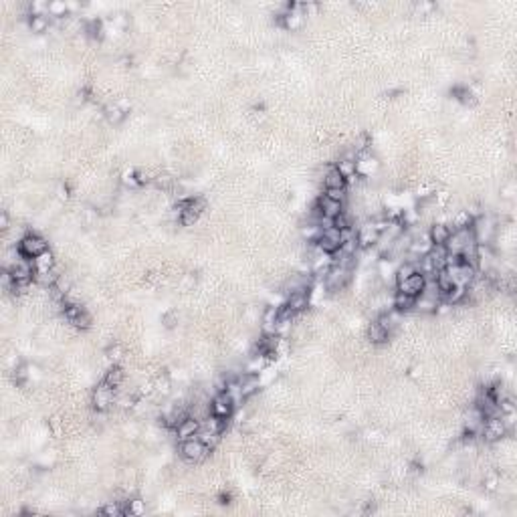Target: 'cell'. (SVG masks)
<instances>
[{
  "label": "cell",
  "instance_id": "cell-1",
  "mask_svg": "<svg viewBox=\"0 0 517 517\" xmlns=\"http://www.w3.org/2000/svg\"><path fill=\"white\" fill-rule=\"evenodd\" d=\"M180 452H182V456H184L186 460L198 462V460L206 458V454H208V446H206L198 436H190V438L182 440Z\"/></svg>",
  "mask_w": 517,
  "mask_h": 517
},
{
  "label": "cell",
  "instance_id": "cell-2",
  "mask_svg": "<svg viewBox=\"0 0 517 517\" xmlns=\"http://www.w3.org/2000/svg\"><path fill=\"white\" fill-rule=\"evenodd\" d=\"M114 386H110L106 380L103 382H99L97 386H95V390H93V396H91V402H93V408L97 410V412H103V410H108L110 406H112V402H114Z\"/></svg>",
  "mask_w": 517,
  "mask_h": 517
},
{
  "label": "cell",
  "instance_id": "cell-3",
  "mask_svg": "<svg viewBox=\"0 0 517 517\" xmlns=\"http://www.w3.org/2000/svg\"><path fill=\"white\" fill-rule=\"evenodd\" d=\"M232 410H234V402H232V398H230V394H228L226 390H220V392L212 398V402H210L212 416H218V418H222V420L230 418Z\"/></svg>",
  "mask_w": 517,
  "mask_h": 517
},
{
  "label": "cell",
  "instance_id": "cell-4",
  "mask_svg": "<svg viewBox=\"0 0 517 517\" xmlns=\"http://www.w3.org/2000/svg\"><path fill=\"white\" fill-rule=\"evenodd\" d=\"M18 250H20L24 256L34 258V256H38L40 252L46 250V240H44L42 236H38V234H32V232H30V234H24V236L20 238Z\"/></svg>",
  "mask_w": 517,
  "mask_h": 517
},
{
  "label": "cell",
  "instance_id": "cell-5",
  "mask_svg": "<svg viewBox=\"0 0 517 517\" xmlns=\"http://www.w3.org/2000/svg\"><path fill=\"white\" fill-rule=\"evenodd\" d=\"M316 246H318L320 250L328 252V254H334V252L342 246V230H340V228H336V226H332V228L324 230V232H322V236L316 240Z\"/></svg>",
  "mask_w": 517,
  "mask_h": 517
},
{
  "label": "cell",
  "instance_id": "cell-6",
  "mask_svg": "<svg viewBox=\"0 0 517 517\" xmlns=\"http://www.w3.org/2000/svg\"><path fill=\"white\" fill-rule=\"evenodd\" d=\"M507 424L503 422L501 416H489L483 420V428H481V434L485 436L487 442H493V440H499L501 436H505L507 432Z\"/></svg>",
  "mask_w": 517,
  "mask_h": 517
},
{
  "label": "cell",
  "instance_id": "cell-7",
  "mask_svg": "<svg viewBox=\"0 0 517 517\" xmlns=\"http://www.w3.org/2000/svg\"><path fill=\"white\" fill-rule=\"evenodd\" d=\"M350 275H352V271H350L348 267L332 265L330 271H328V275H326V285H328L330 289L338 291V289H342V287L350 281Z\"/></svg>",
  "mask_w": 517,
  "mask_h": 517
},
{
  "label": "cell",
  "instance_id": "cell-8",
  "mask_svg": "<svg viewBox=\"0 0 517 517\" xmlns=\"http://www.w3.org/2000/svg\"><path fill=\"white\" fill-rule=\"evenodd\" d=\"M424 275L422 273H414V275H410L408 279H404L402 283H396V291H402V293H406V295H412V297H418L420 293H422V289H424Z\"/></svg>",
  "mask_w": 517,
  "mask_h": 517
},
{
  "label": "cell",
  "instance_id": "cell-9",
  "mask_svg": "<svg viewBox=\"0 0 517 517\" xmlns=\"http://www.w3.org/2000/svg\"><path fill=\"white\" fill-rule=\"evenodd\" d=\"M378 236H380V232H378L374 220L362 224L360 230H358V236H356V238H358V246H360V248H372V246L378 242Z\"/></svg>",
  "mask_w": 517,
  "mask_h": 517
},
{
  "label": "cell",
  "instance_id": "cell-10",
  "mask_svg": "<svg viewBox=\"0 0 517 517\" xmlns=\"http://www.w3.org/2000/svg\"><path fill=\"white\" fill-rule=\"evenodd\" d=\"M285 305L291 309L293 314H299V312H303V309L309 305V291H307V289H297V291H291V293L287 295V301H285Z\"/></svg>",
  "mask_w": 517,
  "mask_h": 517
},
{
  "label": "cell",
  "instance_id": "cell-11",
  "mask_svg": "<svg viewBox=\"0 0 517 517\" xmlns=\"http://www.w3.org/2000/svg\"><path fill=\"white\" fill-rule=\"evenodd\" d=\"M318 210H320L322 216L336 218L338 214L344 212V204H342V202H336V200H332V198H328V196L324 194V196H320V200H318Z\"/></svg>",
  "mask_w": 517,
  "mask_h": 517
},
{
  "label": "cell",
  "instance_id": "cell-12",
  "mask_svg": "<svg viewBox=\"0 0 517 517\" xmlns=\"http://www.w3.org/2000/svg\"><path fill=\"white\" fill-rule=\"evenodd\" d=\"M376 168H378V160L366 152L356 158V174H360V176H372L376 172Z\"/></svg>",
  "mask_w": 517,
  "mask_h": 517
},
{
  "label": "cell",
  "instance_id": "cell-13",
  "mask_svg": "<svg viewBox=\"0 0 517 517\" xmlns=\"http://www.w3.org/2000/svg\"><path fill=\"white\" fill-rule=\"evenodd\" d=\"M198 430H200V422H198L196 416H186V418L176 426V434H178L180 440H186V438H190V436H196Z\"/></svg>",
  "mask_w": 517,
  "mask_h": 517
},
{
  "label": "cell",
  "instance_id": "cell-14",
  "mask_svg": "<svg viewBox=\"0 0 517 517\" xmlns=\"http://www.w3.org/2000/svg\"><path fill=\"white\" fill-rule=\"evenodd\" d=\"M32 263H34L36 273H46V271H53V267H55V256H53V252L46 248L44 252H40L38 256L32 258Z\"/></svg>",
  "mask_w": 517,
  "mask_h": 517
},
{
  "label": "cell",
  "instance_id": "cell-15",
  "mask_svg": "<svg viewBox=\"0 0 517 517\" xmlns=\"http://www.w3.org/2000/svg\"><path fill=\"white\" fill-rule=\"evenodd\" d=\"M448 236H450V228H448V224H444V222H436V224H432L430 230H428V238H430L432 244H444Z\"/></svg>",
  "mask_w": 517,
  "mask_h": 517
},
{
  "label": "cell",
  "instance_id": "cell-16",
  "mask_svg": "<svg viewBox=\"0 0 517 517\" xmlns=\"http://www.w3.org/2000/svg\"><path fill=\"white\" fill-rule=\"evenodd\" d=\"M238 382H240V392H242V396H244V398H248L250 394H254V392H256V388H258V384H261L254 374L238 376Z\"/></svg>",
  "mask_w": 517,
  "mask_h": 517
},
{
  "label": "cell",
  "instance_id": "cell-17",
  "mask_svg": "<svg viewBox=\"0 0 517 517\" xmlns=\"http://www.w3.org/2000/svg\"><path fill=\"white\" fill-rule=\"evenodd\" d=\"M414 303H416V297L406 295V293H402V291H396V295H394V307H396V312L404 314V312H408V309L414 307Z\"/></svg>",
  "mask_w": 517,
  "mask_h": 517
},
{
  "label": "cell",
  "instance_id": "cell-18",
  "mask_svg": "<svg viewBox=\"0 0 517 517\" xmlns=\"http://www.w3.org/2000/svg\"><path fill=\"white\" fill-rule=\"evenodd\" d=\"M50 16L48 14H28V26L32 32H44L48 30Z\"/></svg>",
  "mask_w": 517,
  "mask_h": 517
},
{
  "label": "cell",
  "instance_id": "cell-19",
  "mask_svg": "<svg viewBox=\"0 0 517 517\" xmlns=\"http://www.w3.org/2000/svg\"><path fill=\"white\" fill-rule=\"evenodd\" d=\"M324 184H326V188H346V178L338 172V168L334 166V168H330L328 170V174H326V178H324Z\"/></svg>",
  "mask_w": 517,
  "mask_h": 517
},
{
  "label": "cell",
  "instance_id": "cell-20",
  "mask_svg": "<svg viewBox=\"0 0 517 517\" xmlns=\"http://www.w3.org/2000/svg\"><path fill=\"white\" fill-rule=\"evenodd\" d=\"M416 271H418V269H416V263H414V261H404V263L396 269V273H394V275H396V283H402L404 279H408L410 275H414Z\"/></svg>",
  "mask_w": 517,
  "mask_h": 517
},
{
  "label": "cell",
  "instance_id": "cell-21",
  "mask_svg": "<svg viewBox=\"0 0 517 517\" xmlns=\"http://www.w3.org/2000/svg\"><path fill=\"white\" fill-rule=\"evenodd\" d=\"M196 436H198L206 446H208V448H212V446H216V444L220 442V432H212V430H206V428H200Z\"/></svg>",
  "mask_w": 517,
  "mask_h": 517
},
{
  "label": "cell",
  "instance_id": "cell-22",
  "mask_svg": "<svg viewBox=\"0 0 517 517\" xmlns=\"http://www.w3.org/2000/svg\"><path fill=\"white\" fill-rule=\"evenodd\" d=\"M336 168H338V172L346 178V182H348L350 178H354V176H356V162H354V160H346V158H342V160L336 164Z\"/></svg>",
  "mask_w": 517,
  "mask_h": 517
},
{
  "label": "cell",
  "instance_id": "cell-23",
  "mask_svg": "<svg viewBox=\"0 0 517 517\" xmlns=\"http://www.w3.org/2000/svg\"><path fill=\"white\" fill-rule=\"evenodd\" d=\"M267 366V358L265 356H252L250 362L246 364V374H261Z\"/></svg>",
  "mask_w": 517,
  "mask_h": 517
},
{
  "label": "cell",
  "instance_id": "cell-24",
  "mask_svg": "<svg viewBox=\"0 0 517 517\" xmlns=\"http://www.w3.org/2000/svg\"><path fill=\"white\" fill-rule=\"evenodd\" d=\"M106 380L110 386H114V388H118V386H122V382H124V370L120 368V366H114V368H110L108 370V374H106Z\"/></svg>",
  "mask_w": 517,
  "mask_h": 517
},
{
  "label": "cell",
  "instance_id": "cell-25",
  "mask_svg": "<svg viewBox=\"0 0 517 517\" xmlns=\"http://www.w3.org/2000/svg\"><path fill=\"white\" fill-rule=\"evenodd\" d=\"M368 338H370V342H374V344H382V342H386L388 340V332L384 330V328H380L376 322L368 328Z\"/></svg>",
  "mask_w": 517,
  "mask_h": 517
},
{
  "label": "cell",
  "instance_id": "cell-26",
  "mask_svg": "<svg viewBox=\"0 0 517 517\" xmlns=\"http://www.w3.org/2000/svg\"><path fill=\"white\" fill-rule=\"evenodd\" d=\"M464 295H467V287H462V285H452L442 297L446 299V303H456V301H460Z\"/></svg>",
  "mask_w": 517,
  "mask_h": 517
},
{
  "label": "cell",
  "instance_id": "cell-27",
  "mask_svg": "<svg viewBox=\"0 0 517 517\" xmlns=\"http://www.w3.org/2000/svg\"><path fill=\"white\" fill-rule=\"evenodd\" d=\"M67 10H69V6H67V2H63V0H53V2H48V16H65L67 14Z\"/></svg>",
  "mask_w": 517,
  "mask_h": 517
},
{
  "label": "cell",
  "instance_id": "cell-28",
  "mask_svg": "<svg viewBox=\"0 0 517 517\" xmlns=\"http://www.w3.org/2000/svg\"><path fill=\"white\" fill-rule=\"evenodd\" d=\"M471 222H473L471 212H469V210H460V212L454 216L452 226H454V228H462V226H471Z\"/></svg>",
  "mask_w": 517,
  "mask_h": 517
},
{
  "label": "cell",
  "instance_id": "cell-29",
  "mask_svg": "<svg viewBox=\"0 0 517 517\" xmlns=\"http://www.w3.org/2000/svg\"><path fill=\"white\" fill-rule=\"evenodd\" d=\"M322 232H324V230H322V228H320L316 222H314V224H309V226H303V228H301V234H303L307 240H318V238L322 236Z\"/></svg>",
  "mask_w": 517,
  "mask_h": 517
},
{
  "label": "cell",
  "instance_id": "cell-30",
  "mask_svg": "<svg viewBox=\"0 0 517 517\" xmlns=\"http://www.w3.org/2000/svg\"><path fill=\"white\" fill-rule=\"evenodd\" d=\"M106 116H108V120H110L112 124H120L126 114H124V110H120L118 106H110V108L106 110Z\"/></svg>",
  "mask_w": 517,
  "mask_h": 517
},
{
  "label": "cell",
  "instance_id": "cell-31",
  "mask_svg": "<svg viewBox=\"0 0 517 517\" xmlns=\"http://www.w3.org/2000/svg\"><path fill=\"white\" fill-rule=\"evenodd\" d=\"M128 511H130L132 515H144V513H146V501H142V499H132V501L128 503Z\"/></svg>",
  "mask_w": 517,
  "mask_h": 517
},
{
  "label": "cell",
  "instance_id": "cell-32",
  "mask_svg": "<svg viewBox=\"0 0 517 517\" xmlns=\"http://www.w3.org/2000/svg\"><path fill=\"white\" fill-rule=\"evenodd\" d=\"M326 196L336 202H346V188H326Z\"/></svg>",
  "mask_w": 517,
  "mask_h": 517
},
{
  "label": "cell",
  "instance_id": "cell-33",
  "mask_svg": "<svg viewBox=\"0 0 517 517\" xmlns=\"http://www.w3.org/2000/svg\"><path fill=\"white\" fill-rule=\"evenodd\" d=\"M101 513H103V515H122V513H124V509H122L118 503H114V501H112V503H106V505H103Z\"/></svg>",
  "mask_w": 517,
  "mask_h": 517
},
{
  "label": "cell",
  "instance_id": "cell-34",
  "mask_svg": "<svg viewBox=\"0 0 517 517\" xmlns=\"http://www.w3.org/2000/svg\"><path fill=\"white\" fill-rule=\"evenodd\" d=\"M71 324H73L75 328H81V330H85V328H89V324H91V318H89V314H87V312H83V314H81L77 320H73Z\"/></svg>",
  "mask_w": 517,
  "mask_h": 517
},
{
  "label": "cell",
  "instance_id": "cell-35",
  "mask_svg": "<svg viewBox=\"0 0 517 517\" xmlns=\"http://www.w3.org/2000/svg\"><path fill=\"white\" fill-rule=\"evenodd\" d=\"M334 226H336V228H340V230H344V228H350V220H348L346 212H342V214H338V216L334 218Z\"/></svg>",
  "mask_w": 517,
  "mask_h": 517
},
{
  "label": "cell",
  "instance_id": "cell-36",
  "mask_svg": "<svg viewBox=\"0 0 517 517\" xmlns=\"http://www.w3.org/2000/svg\"><path fill=\"white\" fill-rule=\"evenodd\" d=\"M380 275L382 277H390L392 275V263L390 261H382L380 263Z\"/></svg>",
  "mask_w": 517,
  "mask_h": 517
},
{
  "label": "cell",
  "instance_id": "cell-37",
  "mask_svg": "<svg viewBox=\"0 0 517 517\" xmlns=\"http://www.w3.org/2000/svg\"><path fill=\"white\" fill-rule=\"evenodd\" d=\"M8 226H10L8 212H6V210H2V212H0V228H2V230H8Z\"/></svg>",
  "mask_w": 517,
  "mask_h": 517
},
{
  "label": "cell",
  "instance_id": "cell-38",
  "mask_svg": "<svg viewBox=\"0 0 517 517\" xmlns=\"http://www.w3.org/2000/svg\"><path fill=\"white\" fill-rule=\"evenodd\" d=\"M156 388H158V390H160L162 394H166V392L170 390V382H168V378H164V380H158Z\"/></svg>",
  "mask_w": 517,
  "mask_h": 517
},
{
  "label": "cell",
  "instance_id": "cell-39",
  "mask_svg": "<svg viewBox=\"0 0 517 517\" xmlns=\"http://www.w3.org/2000/svg\"><path fill=\"white\" fill-rule=\"evenodd\" d=\"M14 378L20 382V380H24L26 378V368L24 366H18V368H14Z\"/></svg>",
  "mask_w": 517,
  "mask_h": 517
},
{
  "label": "cell",
  "instance_id": "cell-40",
  "mask_svg": "<svg viewBox=\"0 0 517 517\" xmlns=\"http://www.w3.org/2000/svg\"><path fill=\"white\" fill-rule=\"evenodd\" d=\"M485 487H487L489 491H495V489H497V477H489L487 483H485Z\"/></svg>",
  "mask_w": 517,
  "mask_h": 517
},
{
  "label": "cell",
  "instance_id": "cell-41",
  "mask_svg": "<svg viewBox=\"0 0 517 517\" xmlns=\"http://www.w3.org/2000/svg\"><path fill=\"white\" fill-rule=\"evenodd\" d=\"M108 354H110V358H112V360H118V358H120V354H122V350L116 346V348H110V350H108Z\"/></svg>",
  "mask_w": 517,
  "mask_h": 517
},
{
  "label": "cell",
  "instance_id": "cell-42",
  "mask_svg": "<svg viewBox=\"0 0 517 517\" xmlns=\"http://www.w3.org/2000/svg\"><path fill=\"white\" fill-rule=\"evenodd\" d=\"M446 200H448V192H438V204H446Z\"/></svg>",
  "mask_w": 517,
  "mask_h": 517
},
{
  "label": "cell",
  "instance_id": "cell-43",
  "mask_svg": "<svg viewBox=\"0 0 517 517\" xmlns=\"http://www.w3.org/2000/svg\"><path fill=\"white\" fill-rule=\"evenodd\" d=\"M428 192H432V188H430V186H422V188H418V196H428Z\"/></svg>",
  "mask_w": 517,
  "mask_h": 517
}]
</instances>
